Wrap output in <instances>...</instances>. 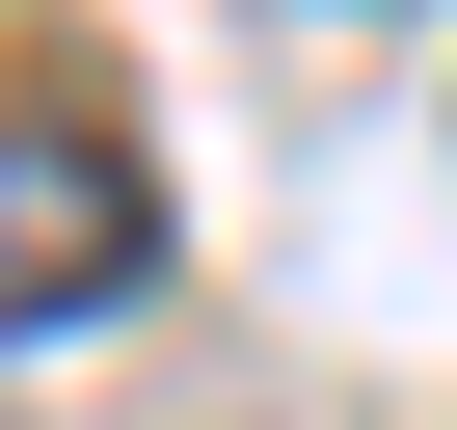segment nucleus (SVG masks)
Listing matches in <instances>:
<instances>
[{
    "instance_id": "f257e3e1",
    "label": "nucleus",
    "mask_w": 457,
    "mask_h": 430,
    "mask_svg": "<svg viewBox=\"0 0 457 430\" xmlns=\"http://www.w3.org/2000/svg\"><path fill=\"white\" fill-rule=\"evenodd\" d=\"M108 269H162V161L54 81V108H0V323H81Z\"/></svg>"
}]
</instances>
